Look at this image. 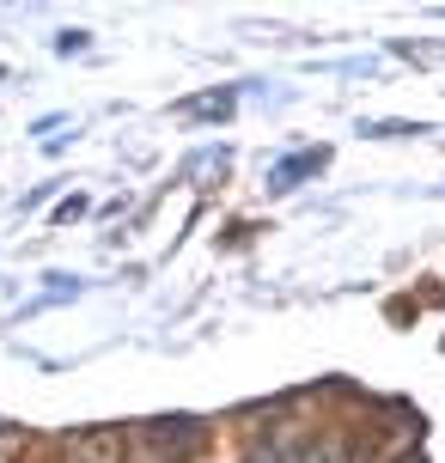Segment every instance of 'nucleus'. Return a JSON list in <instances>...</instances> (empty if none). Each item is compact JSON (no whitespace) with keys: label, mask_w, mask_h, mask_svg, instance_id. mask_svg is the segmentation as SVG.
Wrapping results in <instances>:
<instances>
[{"label":"nucleus","mask_w":445,"mask_h":463,"mask_svg":"<svg viewBox=\"0 0 445 463\" xmlns=\"http://www.w3.org/2000/svg\"><path fill=\"white\" fill-rule=\"evenodd\" d=\"M147 439L159 445V451H171V458H189L208 433H202V420H153V427H147Z\"/></svg>","instance_id":"f257e3e1"},{"label":"nucleus","mask_w":445,"mask_h":463,"mask_svg":"<svg viewBox=\"0 0 445 463\" xmlns=\"http://www.w3.org/2000/svg\"><path fill=\"white\" fill-rule=\"evenodd\" d=\"M317 165H324V153H299V159H287L281 171H275V189H287L293 177H305V171H317Z\"/></svg>","instance_id":"f03ea898"},{"label":"nucleus","mask_w":445,"mask_h":463,"mask_svg":"<svg viewBox=\"0 0 445 463\" xmlns=\"http://www.w3.org/2000/svg\"><path fill=\"white\" fill-rule=\"evenodd\" d=\"M189 110H195V116H226V110H232V98L220 92V98H202V104H189Z\"/></svg>","instance_id":"7ed1b4c3"}]
</instances>
